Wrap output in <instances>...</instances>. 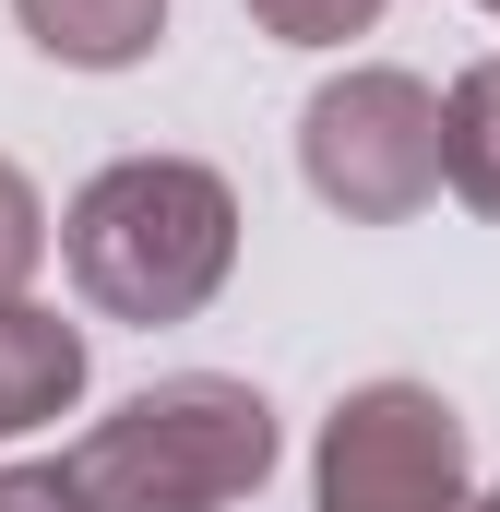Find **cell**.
Listing matches in <instances>:
<instances>
[{
  "mask_svg": "<svg viewBox=\"0 0 500 512\" xmlns=\"http://www.w3.org/2000/svg\"><path fill=\"white\" fill-rule=\"evenodd\" d=\"M60 262L108 322H191L227 262H239V191L203 155H120L72 191L60 215Z\"/></svg>",
  "mask_w": 500,
  "mask_h": 512,
  "instance_id": "6da1fadb",
  "label": "cell"
},
{
  "mask_svg": "<svg viewBox=\"0 0 500 512\" xmlns=\"http://www.w3.org/2000/svg\"><path fill=\"white\" fill-rule=\"evenodd\" d=\"M274 477V405L227 370L143 382L120 417H96L60 453L72 512H227Z\"/></svg>",
  "mask_w": 500,
  "mask_h": 512,
  "instance_id": "7a4b0ae2",
  "label": "cell"
},
{
  "mask_svg": "<svg viewBox=\"0 0 500 512\" xmlns=\"http://www.w3.org/2000/svg\"><path fill=\"white\" fill-rule=\"evenodd\" d=\"M298 179L346 215V227H405L429 191H441V96L417 72H334L310 108H298Z\"/></svg>",
  "mask_w": 500,
  "mask_h": 512,
  "instance_id": "3957f363",
  "label": "cell"
},
{
  "mask_svg": "<svg viewBox=\"0 0 500 512\" xmlns=\"http://www.w3.org/2000/svg\"><path fill=\"white\" fill-rule=\"evenodd\" d=\"M310 489H322V512H477L465 417L429 382H358L322 417Z\"/></svg>",
  "mask_w": 500,
  "mask_h": 512,
  "instance_id": "277c9868",
  "label": "cell"
},
{
  "mask_svg": "<svg viewBox=\"0 0 500 512\" xmlns=\"http://www.w3.org/2000/svg\"><path fill=\"white\" fill-rule=\"evenodd\" d=\"M72 393H84V334L36 298H0V441L72 417Z\"/></svg>",
  "mask_w": 500,
  "mask_h": 512,
  "instance_id": "5b68a950",
  "label": "cell"
},
{
  "mask_svg": "<svg viewBox=\"0 0 500 512\" xmlns=\"http://www.w3.org/2000/svg\"><path fill=\"white\" fill-rule=\"evenodd\" d=\"M12 24L60 60V72H131L167 36V0H12Z\"/></svg>",
  "mask_w": 500,
  "mask_h": 512,
  "instance_id": "8992f818",
  "label": "cell"
},
{
  "mask_svg": "<svg viewBox=\"0 0 500 512\" xmlns=\"http://www.w3.org/2000/svg\"><path fill=\"white\" fill-rule=\"evenodd\" d=\"M441 191L500 215V60L453 72V96H441Z\"/></svg>",
  "mask_w": 500,
  "mask_h": 512,
  "instance_id": "52a82bcc",
  "label": "cell"
},
{
  "mask_svg": "<svg viewBox=\"0 0 500 512\" xmlns=\"http://www.w3.org/2000/svg\"><path fill=\"white\" fill-rule=\"evenodd\" d=\"M36 262H48V203H36V179L0 155V298H24Z\"/></svg>",
  "mask_w": 500,
  "mask_h": 512,
  "instance_id": "ba28073f",
  "label": "cell"
},
{
  "mask_svg": "<svg viewBox=\"0 0 500 512\" xmlns=\"http://www.w3.org/2000/svg\"><path fill=\"white\" fill-rule=\"evenodd\" d=\"M250 24L286 36V48H346V36L381 24V0H250Z\"/></svg>",
  "mask_w": 500,
  "mask_h": 512,
  "instance_id": "9c48e42d",
  "label": "cell"
},
{
  "mask_svg": "<svg viewBox=\"0 0 500 512\" xmlns=\"http://www.w3.org/2000/svg\"><path fill=\"white\" fill-rule=\"evenodd\" d=\"M0 512H72L60 465H0Z\"/></svg>",
  "mask_w": 500,
  "mask_h": 512,
  "instance_id": "30bf717a",
  "label": "cell"
},
{
  "mask_svg": "<svg viewBox=\"0 0 500 512\" xmlns=\"http://www.w3.org/2000/svg\"><path fill=\"white\" fill-rule=\"evenodd\" d=\"M477 512H500V489H489V501H477Z\"/></svg>",
  "mask_w": 500,
  "mask_h": 512,
  "instance_id": "8fae6325",
  "label": "cell"
},
{
  "mask_svg": "<svg viewBox=\"0 0 500 512\" xmlns=\"http://www.w3.org/2000/svg\"><path fill=\"white\" fill-rule=\"evenodd\" d=\"M489 12H500V0H489Z\"/></svg>",
  "mask_w": 500,
  "mask_h": 512,
  "instance_id": "7c38bea8",
  "label": "cell"
}]
</instances>
